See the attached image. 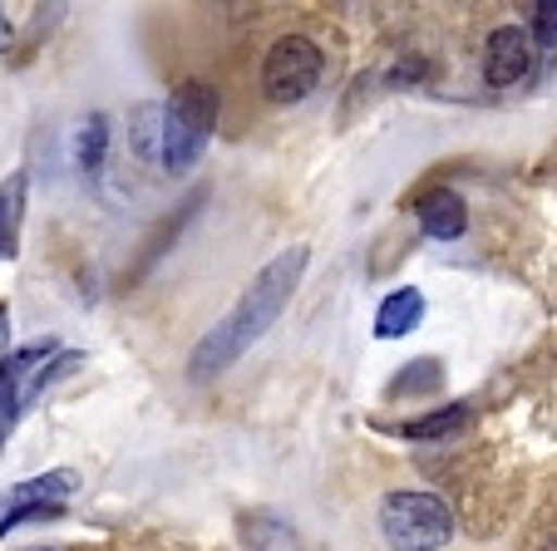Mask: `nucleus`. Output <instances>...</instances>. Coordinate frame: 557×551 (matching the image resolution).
Listing matches in <instances>:
<instances>
[{"label": "nucleus", "instance_id": "obj_5", "mask_svg": "<svg viewBox=\"0 0 557 551\" xmlns=\"http://www.w3.org/2000/svg\"><path fill=\"white\" fill-rule=\"evenodd\" d=\"M321 70H326V54L315 50V40L282 35L262 60V95L272 104H301L315 84H321Z\"/></svg>", "mask_w": 557, "mask_h": 551}, {"label": "nucleus", "instance_id": "obj_14", "mask_svg": "<svg viewBox=\"0 0 557 551\" xmlns=\"http://www.w3.org/2000/svg\"><path fill=\"white\" fill-rule=\"evenodd\" d=\"M440 375H444L440 360H414V370H405V375L395 379L389 389H395V395H424V389L440 385Z\"/></svg>", "mask_w": 557, "mask_h": 551}, {"label": "nucleus", "instance_id": "obj_11", "mask_svg": "<svg viewBox=\"0 0 557 551\" xmlns=\"http://www.w3.org/2000/svg\"><path fill=\"white\" fill-rule=\"evenodd\" d=\"M469 418H473V404L463 399V404H444V409H430V414H420V418H405L395 434L400 438H449V434H459Z\"/></svg>", "mask_w": 557, "mask_h": 551}, {"label": "nucleus", "instance_id": "obj_10", "mask_svg": "<svg viewBox=\"0 0 557 551\" xmlns=\"http://www.w3.org/2000/svg\"><path fill=\"white\" fill-rule=\"evenodd\" d=\"M25 198H30V177L25 173H11L0 183V261H15V251H21Z\"/></svg>", "mask_w": 557, "mask_h": 551}, {"label": "nucleus", "instance_id": "obj_15", "mask_svg": "<svg viewBox=\"0 0 557 551\" xmlns=\"http://www.w3.org/2000/svg\"><path fill=\"white\" fill-rule=\"evenodd\" d=\"M533 40L543 45L547 54L557 50V0H537L533 5Z\"/></svg>", "mask_w": 557, "mask_h": 551}, {"label": "nucleus", "instance_id": "obj_12", "mask_svg": "<svg viewBox=\"0 0 557 551\" xmlns=\"http://www.w3.org/2000/svg\"><path fill=\"white\" fill-rule=\"evenodd\" d=\"M70 148H74V167L95 177L99 167H104V153H109V118L104 114H89L85 124L74 128V143Z\"/></svg>", "mask_w": 557, "mask_h": 551}, {"label": "nucleus", "instance_id": "obj_13", "mask_svg": "<svg viewBox=\"0 0 557 551\" xmlns=\"http://www.w3.org/2000/svg\"><path fill=\"white\" fill-rule=\"evenodd\" d=\"M128 124H134L138 153H144L148 163H163V104H138L134 114H128Z\"/></svg>", "mask_w": 557, "mask_h": 551}, {"label": "nucleus", "instance_id": "obj_9", "mask_svg": "<svg viewBox=\"0 0 557 551\" xmlns=\"http://www.w3.org/2000/svg\"><path fill=\"white\" fill-rule=\"evenodd\" d=\"M424 321V296L414 286H400V291H389L375 311V335L380 340H400V335L420 330Z\"/></svg>", "mask_w": 557, "mask_h": 551}, {"label": "nucleus", "instance_id": "obj_1", "mask_svg": "<svg viewBox=\"0 0 557 551\" xmlns=\"http://www.w3.org/2000/svg\"><path fill=\"white\" fill-rule=\"evenodd\" d=\"M301 271H306V247H286L282 256H272L262 271H257L247 291L232 301V311L193 345L188 354V375L193 379H208V375H222L227 364H237L276 321H282L286 301L292 291L301 286Z\"/></svg>", "mask_w": 557, "mask_h": 551}, {"label": "nucleus", "instance_id": "obj_19", "mask_svg": "<svg viewBox=\"0 0 557 551\" xmlns=\"http://www.w3.org/2000/svg\"><path fill=\"white\" fill-rule=\"evenodd\" d=\"M35 551H40V547H35Z\"/></svg>", "mask_w": 557, "mask_h": 551}, {"label": "nucleus", "instance_id": "obj_7", "mask_svg": "<svg viewBox=\"0 0 557 551\" xmlns=\"http://www.w3.org/2000/svg\"><path fill=\"white\" fill-rule=\"evenodd\" d=\"M528 70H533V35H523V25H498L484 45V79L504 89L528 79Z\"/></svg>", "mask_w": 557, "mask_h": 551}, {"label": "nucleus", "instance_id": "obj_6", "mask_svg": "<svg viewBox=\"0 0 557 551\" xmlns=\"http://www.w3.org/2000/svg\"><path fill=\"white\" fill-rule=\"evenodd\" d=\"M79 488V473L74 468H54L40 473V478L15 483L5 498H0V537L11 527H25V522H50L64 512V498Z\"/></svg>", "mask_w": 557, "mask_h": 551}, {"label": "nucleus", "instance_id": "obj_3", "mask_svg": "<svg viewBox=\"0 0 557 551\" xmlns=\"http://www.w3.org/2000/svg\"><path fill=\"white\" fill-rule=\"evenodd\" d=\"M212 128H218V89L212 84H178L173 99L163 104V163L169 173H188L202 158V148L212 143Z\"/></svg>", "mask_w": 557, "mask_h": 551}, {"label": "nucleus", "instance_id": "obj_4", "mask_svg": "<svg viewBox=\"0 0 557 551\" xmlns=\"http://www.w3.org/2000/svg\"><path fill=\"white\" fill-rule=\"evenodd\" d=\"M70 364H79V354L60 350V345H50V340L11 350L0 360V443L15 434L21 414L50 389V379L60 375V370H70Z\"/></svg>", "mask_w": 557, "mask_h": 551}, {"label": "nucleus", "instance_id": "obj_8", "mask_svg": "<svg viewBox=\"0 0 557 551\" xmlns=\"http://www.w3.org/2000/svg\"><path fill=\"white\" fill-rule=\"evenodd\" d=\"M414 217H420L424 237H434V241H459L463 231H469V208H463V198L449 188L424 192V198L414 202Z\"/></svg>", "mask_w": 557, "mask_h": 551}, {"label": "nucleus", "instance_id": "obj_18", "mask_svg": "<svg viewBox=\"0 0 557 551\" xmlns=\"http://www.w3.org/2000/svg\"><path fill=\"white\" fill-rule=\"evenodd\" d=\"M537 551H557V537H553V541H547V547H537Z\"/></svg>", "mask_w": 557, "mask_h": 551}, {"label": "nucleus", "instance_id": "obj_2", "mask_svg": "<svg viewBox=\"0 0 557 551\" xmlns=\"http://www.w3.org/2000/svg\"><path fill=\"white\" fill-rule=\"evenodd\" d=\"M380 537L389 551H444L454 541V512L434 492L395 488L380 498Z\"/></svg>", "mask_w": 557, "mask_h": 551}, {"label": "nucleus", "instance_id": "obj_17", "mask_svg": "<svg viewBox=\"0 0 557 551\" xmlns=\"http://www.w3.org/2000/svg\"><path fill=\"white\" fill-rule=\"evenodd\" d=\"M11 40H15V35H11V25H5V15H0V54L11 50Z\"/></svg>", "mask_w": 557, "mask_h": 551}, {"label": "nucleus", "instance_id": "obj_16", "mask_svg": "<svg viewBox=\"0 0 557 551\" xmlns=\"http://www.w3.org/2000/svg\"><path fill=\"white\" fill-rule=\"evenodd\" d=\"M5 345H11V311L0 305V360H5Z\"/></svg>", "mask_w": 557, "mask_h": 551}]
</instances>
